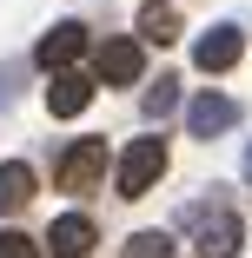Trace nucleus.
<instances>
[{"label": "nucleus", "instance_id": "nucleus-10", "mask_svg": "<svg viewBox=\"0 0 252 258\" xmlns=\"http://www.w3.org/2000/svg\"><path fill=\"white\" fill-rule=\"evenodd\" d=\"M139 40H153V46L179 40V7H173V0H146V7H139Z\"/></svg>", "mask_w": 252, "mask_h": 258}, {"label": "nucleus", "instance_id": "nucleus-8", "mask_svg": "<svg viewBox=\"0 0 252 258\" xmlns=\"http://www.w3.org/2000/svg\"><path fill=\"white\" fill-rule=\"evenodd\" d=\"M146 73V46L139 40H107V46H99V80H107V86H133Z\"/></svg>", "mask_w": 252, "mask_h": 258}, {"label": "nucleus", "instance_id": "nucleus-11", "mask_svg": "<svg viewBox=\"0 0 252 258\" xmlns=\"http://www.w3.org/2000/svg\"><path fill=\"white\" fill-rule=\"evenodd\" d=\"M27 199H33V166L7 159V166H0V212H20Z\"/></svg>", "mask_w": 252, "mask_h": 258}, {"label": "nucleus", "instance_id": "nucleus-6", "mask_svg": "<svg viewBox=\"0 0 252 258\" xmlns=\"http://www.w3.org/2000/svg\"><path fill=\"white\" fill-rule=\"evenodd\" d=\"M93 86L99 80H86V73H54V80H46V113H54V119H80L93 106Z\"/></svg>", "mask_w": 252, "mask_h": 258}, {"label": "nucleus", "instance_id": "nucleus-4", "mask_svg": "<svg viewBox=\"0 0 252 258\" xmlns=\"http://www.w3.org/2000/svg\"><path fill=\"white\" fill-rule=\"evenodd\" d=\"M192 245H199V258H239V238H245V225L232 219V212H192Z\"/></svg>", "mask_w": 252, "mask_h": 258}, {"label": "nucleus", "instance_id": "nucleus-16", "mask_svg": "<svg viewBox=\"0 0 252 258\" xmlns=\"http://www.w3.org/2000/svg\"><path fill=\"white\" fill-rule=\"evenodd\" d=\"M245 185H252V146H245Z\"/></svg>", "mask_w": 252, "mask_h": 258}, {"label": "nucleus", "instance_id": "nucleus-12", "mask_svg": "<svg viewBox=\"0 0 252 258\" xmlns=\"http://www.w3.org/2000/svg\"><path fill=\"white\" fill-rule=\"evenodd\" d=\"M139 106H146V119H166V113L179 106V86L160 73V86H146V99H139Z\"/></svg>", "mask_w": 252, "mask_h": 258}, {"label": "nucleus", "instance_id": "nucleus-9", "mask_svg": "<svg viewBox=\"0 0 252 258\" xmlns=\"http://www.w3.org/2000/svg\"><path fill=\"white\" fill-rule=\"evenodd\" d=\"M54 258H86L93 251V219H80V212H67V219H54Z\"/></svg>", "mask_w": 252, "mask_h": 258}, {"label": "nucleus", "instance_id": "nucleus-14", "mask_svg": "<svg viewBox=\"0 0 252 258\" xmlns=\"http://www.w3.org/2000/svg\"><path fill=\"white\" fill-rule=\"evenodd\" d=\"M0 258H40V238H27V232H0Z\"/></svg>", "mask_w": 252, "mask_h": 258}, {"label": "nucleus", "instance_id": "nucleus-13", "mask_svg": "<svg viewBox=\"0 0 252 258\" xmlns=\"http://www.w3.org/2000/svg\"><path fill=\"white\" fill-rule=\"evenodd\" d=\"M166 251H173V238H166V232H133L120 258H166Z\"/></svg>", "mask_w": 252, "mask_h": 258}, {"label": "nucleus", "instance_id": "nucleus-1", "mask_svg": "<svg viewBox=\"0 0 252 258\" xmlns=\"http://www.w3.org/2000/svg\"><path fill=\"white\" fill-rule=\"evenodd\" d=\"M160 172H166V139L160 133H139L126 152H120V199H146V192H153L160 185Z\"/></svg>", "mask_w": 252, "mask_h": 258}, {"label": "nucleus", "instance_id": "nucleus-3", "mask_svg": "<svg viewBox=\"0 0 252 258\" xmlns=\"http://www.w3.org/2000/svg\"><path fill=\"white\" fill-rule=\"evenodd\" d=\"M86 53V27L80 20H60V27H46L40 33V46H33V60L46 67V73H73V60Z\"/></svg>", "mask_w": 252, "mask_h": 258}, {"label": "nucleus", "instance_id": "nucleus-5", "mask_svg": "<svg viewBox=\"0 0 252 258\" xmlns=\"http://www.w3.org/2000/svg\"><path fill=\"white\" fill-rule=\"evenodd\" d=\"M239 53H245V33H239L232 20H219V27H206V33H199V46H192V67H199V73H226Z\"/></svg>", "mask_w": 252, "mask_h": 258}, {"label": "nucleus", "instance_id": "nucleus-2", "mask_svg": "<svg viewBox=\"0 0 252 258\" xmlns=\"http://www.w3.org/2000/svg\"><path fill=\"white\" fill-rule=\"evenodd\" d=\"M54 185H60V192L107 185V139H73V146L60 152V166H54Z\"/></svg>", "mask_w": 252, "mask_h": 258}, {"label": "nucleus", "instance_id": "nucleus-15", "mask_svg": "<svg viewBox=\"0 0 252 258\" xmlns=\"http://www.w3.org/2000/svg\"><path fill=\"white\" fill-rule=\"evenodd\" d=\"M7 99H14V73L0 67V106H7Z\"/></svg>", "mask_w": 252, "mask_h": 258}, {"label": "nucleus", "instance_id": "nucleus-7", "mask_svg": "<svg viewBox=\"0 0 252 258\" xmlns=\"http://www.w3.org/2000/svg\"><path fill=\"white\" fill-rule=\"evenodd\" d=\"M232 119H239V106H232L226 93H199L192 106H186V133H192V139H219Z\"/></svg>", "mask_w": 252, "mask_h": 258}]
</instances>
